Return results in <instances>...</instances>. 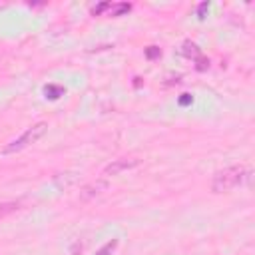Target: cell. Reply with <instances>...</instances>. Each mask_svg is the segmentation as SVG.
<instances>
[{"instance_id":"4fadbf2b","label":"cell","mask_w":255,"mask_h":255,"mask_svg":"<svg viewBox=\"0 0 255 255\" xmlns=\"http://www.w3.org/2000/svg\"><path fill=\"white\" fill-rule=\"evenodd\" d=\"M110 6H112L110 2H102V4H96V6L92 8V14H94V16H100L102 12H106V10H110Z\"/></svg>"},{"instance_id":"5bb4252c","label":"cell","mask_w":255,"mask_h":255,"mask_svg":"<svg viewBox=\"0 0 255 255\" xmlns=\"http://www.w3.org/2000/svg\"><path fill=\"white\" fill-rule=\"evenodd\" d=\"M207 10H209V2H201V4L197 6V18H199V20H205Z\"/></svg>"},{"instance_id":"7c38bea8","label":"cell","mask_w":255,"mask_h":255,"mask_svg":"<svg viewBox=\"0 0 255 255\" xmlns=\"http://www.w3.org/2000/svg\"><path fill=\"white\" fill-rule=\"evenodd\" d=\"M161 56V50L157 48V46H147L145 48V58L147 60H155V58H159Z\"/></svg>"},{"instance_id":"9c48e42d","label":"cell","mask_w":255,"mask_h":255,"mask_svg":"<svg viewBox=\"0 0 255 255\" xmlns=\"http://www.w3.org/2000/svg\"><path fill=\"white\" fill-rule=\"evenodd\" d=\"M64 88L62 86H56V84H50V86H46L44 88V94H46V98H50V100H58L60 96H64Z\"/></svg>"},{"instance_id":"7a4b0ae2","label":"cell","mask_w":255,"mask_h":255,"mask_svg":"<svg viewBox=\"0 0 255 255\" xmlns=\"http://www.w3.org/2000/svg\"><path fill=\"white\" fill-rule=\"evenodd\" d=\"M46 131H48V124H46V122H38V124L30 126L22 135H18L16 139H12V141L2 149V153H4V155L18 153V151H22V149L30 147L32 143H36L40 137H44V133H46Z\"/></svg>"},{"instance_id":"8fae6325","label":"cell","mask_w":255,"mask_h":255,"mask_svg":"<svg viewBox=\"0 0 255 255\" xmlns=\"http://www.w3.org/2000/svg\"><path fill=\"white\" fill-rule=\"evenodd\" d=\"M207 68H209V58L197 56V58H195V70H197V72H205Z\"/></svg>"},{"instance_id":"8992f818","label":"cell","mask_w":255,"mask_h":255,"mask_svg":"<svg viewBox=\"0 0 255 255\" xmlns=\"http://www.w3.org/2000/svg\"><path fill=\"white\" fill-rule=\"evenodd\" d=\"M22 209V203L20 201H6V203H0V219L2 217H8V215H12V213H16V211H20Z\"/></svg>"},{"instance_id":"ba28073f","label":"cell","mask_w":255,"mask_h":255,"mask_svg":"<svg viewBox=\"0 0 255 255\" xmlns=\"http://www.w3.org/2000/svg\"><path fill=\"white\" fill-rule=\"evenodd\" d=\"M76 179H78L76 173H58V175L54 177V181H56L60 187H68V185H72Z\"/></svg>"},{"instance_id":"9a60e30c","label":"cell","mask_w":255,"mask_h":255,"mask_svg":"<svg viewBox=\"0 0 255 255\" xmlns=\"http://www.w3.org/2000/svg\"><path fill=\"white\" fill-rule=\"evenodd\" d=\"M193 102V96H189V94H181V98H179V106H187V104H191Z\"/></svg>"},{"instance_id":"30bf717a","label":"cell","mask_w":255,"mask_h":255,"mask_svg":"<svg viewBox=\"0 0 255 255\" xmlns=\"http://www.w3.org/2000/svg\"><path fill=\"white\" fill-rule=\"evenodd\" d=\"M116 247H118V239H112V241H108L104 247H100V249L96 251V255H112V253L116 251Z\"/></svg>"},{"instance_id":"5b68a950","label":"cell","mask_w":255,"mask_h":255,"mask_svg":"<svg viewBox=\"0 0 255 255\" xmlns=\"http://www.w3.org/2000/svg\"><path fill=\"white\" fill-rule=\"evenodd\" d=\"M177 54L183 56V58H187V60H195L197 56H201V50H199V46H197L195 42L183 40L181 46H179V50H177Z\"/></svg>"},{"instance_id":"277c9868","label":"cell","mask_w":255,"mask_h":255,"mask_svg":"<svg viewBox=\"0 0 255 255\" xmlns=\"http://www.w3.org/2000/svg\"><path fill=\"white\" fill-rule=\"evenodd\" d=\"M106 189H108V179H96V181L88 183L86 187H82V191H80V201H88V199H92V197L104 193Z\"/></svg>"},{"instance_id":"6da1fadb","label":"cell","mask_w":255,"mask_h":255,"mask_svg":"<svg viewBox=\"0 0 255 255\" xmlns=\"http://www.w3.org/2000/svg\"><path fill=\"white\" fill-rule=\"evenodd\" d=\"M249 179H251L249 169H245L243 165H229V167L215 171V175L211 179V191L213 193H225V191H231L243 183H249Z\"/></svg>"},{"instance_id":"52a82bcc","label":"cell","mask_w":255,"mask_h":255,"mask_svg":"<svg viewBox=\"0 0 255 255\" xmlns=\"http://www.w3.org/2000/svg\"><path fill=\"white\" fill-rule=\"evenodd\" d=\"M129 10H131V4H129V2H118V4H112V6H110L108 14H110V16H114V18H118V16L128 14Z\"/></svg>"},{"instance_id":"3957f363","label":"cell","mask_w":255,"mask_h":255,"mask_svg":"<svg viewBox=\"0 0 255 255\" xmlns=\"http://www.w3.org/2000/svg\"><path fill=\"white\" fill-rule=\"evenodd\" d=\"M139 163V159H135V157H120V159H114L112 163H108L106 167H104V175L106 177H110V175H118V173H122V171H126V169H131V167H135Z\"/></svg>"}]
</instances>
